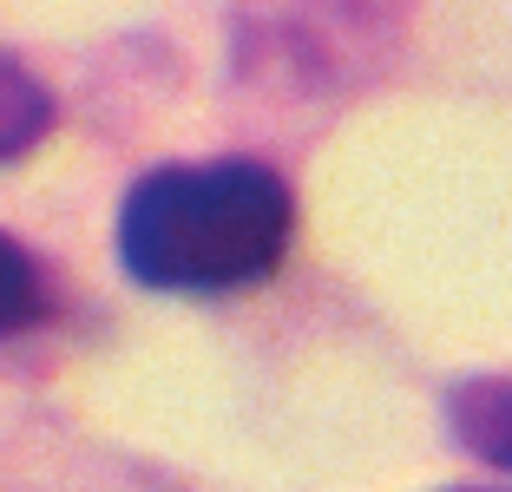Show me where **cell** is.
<instances>
[{
  "label": "cell",
  "mask_w": 512,
  "mask_h": 492,
  "mask_svg": "<svg viewBox=\"0 0 512 492\" xmlns=\"http://www.w3.org/2000/svg\"><path fill=\"white\" fill-rule=\"evenodd\" d=\"M53 119H60L53 86H46L27 60H14V53L0 46V164L27 158V151L53 132Z\"/></svg>",
  "instance_id": "3957f363"
},
{
  "label": "cell",
  "mask_w": 512,
  "mask_h": 492,
  "mask_svg": "<svg viewBox=\"0 0 512 492\" xmlns=\"http://www.w3.org/2000/svg\"><path fill=\"white\" fill-rule=\"evenodd\" d=\"M296 243V191L256 158L158 164L119 204V263L151 296H237Z\"/></svg>",
  "instance_id": "6da1fadb"
},
{
  "label": "cell",
  "mask_w": 512,
  "mask_h": 492,
  "mask_svg": "<svg viewBox=\"0 0 512 492\" xmlns=\"http://www.w3.org/2000/svg\"><path fill=\"white\" fill-rule=\"evenodd\" d=\"M447 492H493V486H447Z\"/></svg>",
  "instance_id": "5b68a950"
},
{
  "label": "cell",
  "mask_w": 512,
  "mask_h": 492,
  "mask_svg": "<svg viewBox=\"0 0 512 492\" xmlns=\"http://www.w3.org/2000/svg\"><path fill=\"white\" fill-rule=\"evenodd\" d=\"M447 427L473 460L512 473V381H499V374L460 381V388L447 394Z\"/></svg>",
  "instance_id": "7a4b0ae2"
},
{
  "label": "cell",
  "mask_w": 512,
  "mask_h": 492,
  "mask_svg": "<svg viewBox=\"0 0 512 492\" xmlns=\"http://www.w3.org/2000/svg\"><path fill=\"white\" fill-rule=\"evenodd\" d=\"M46 315H53V289H46L40 263L27 256V243H14L0 230V342L33 335Z\"/></svg>",
  "instance_id": "277c9868"
}]
</instances>
